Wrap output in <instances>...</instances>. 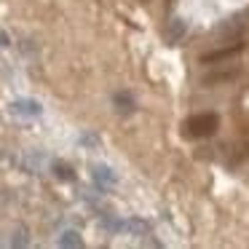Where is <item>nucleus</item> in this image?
Segmentation results:
<instances>
[{
  "label": "nucleus",
  "mask_w": 249,
  "mask_h": 249,
  "mask_svg": "<svg viewBox=\"0 0 249 249\" xmlns=\"http://www.w3.org/2000/svg\"><path fill=\"white\" fill-rule=\"evenodd\" d=\"M217 129H220V118H217L214 113H198V115H193V118H188V124H185L188 137H196V140L212 137Z\"/></svg>",
  "instance_id": "1"
},
{
  "label": "nucleus",
  "mask_w": 249,
  "mask_h": 249,
  "mask_svg": "<svg viewBox=\"0 0 249 249\" xmlns=\"http://www.w3.org/2000/svg\"><path fill=\"white\" fill-rule=\"evenodd\" d=\"M244 51V40H233V46H225V49H217L212 51V54H204L201 56V65H217V62H228L233 59V56H238Z\"/></svg>",
  "instance_id": "2"
},
{
  "label": "nucleus",
  "mask_w": 249,
  "mask_h": 249,
  "mask_svg": "<svg viewBox=\"0 0 249 249\" xmlns=\"http://www.w3.org/2000/svg\"><path fill=\"white\" fill-rule=\"evenodd\" d=\"M247 30V22H244V17H236V19H231V22H225V24H220L217 27V38H241V33Z\"/></svg>",
  "instance_id": "3"
},
{
  "label": "nucleus",
  "mask_w": 249,
  "mask_h": 249,
  "mask_svg": "<svg viewBox=\"0 0 249 249\" xmlns=\"http://www.w3.org/2000/svg\"><path fill=\"white\" fill-rule=\"evenodd\" d=\"M185 33H188V22H185V19H174V22L169 24V40H172V43H179V40L185 38Z\"/></svg>",
  "instance_id": "4"
},
{
  "label": "nucleus",
  "mask_w": 249,
  "mask_h": 249,
  "mask_svg": "<svg viewBox=\"0 0 249 249\" xmlns=\"http://www.w3.org/2000/svg\"><path fill=\"white\" fill-rule=\"evenodd\" d=\"M238 75V70H222V72H214V75H206L204 78V86H214V83H228V81H233V78Z\"/></svg>",
  "instance_id": "5"
},
{
  "label": "nucleus",
  "mask_w": 249,
  "mask_h": 249,
  "mask_svg": "<svg viewBox=\"0 0 249 249\" xmlns=\"http://www.w3.org/2000/svg\"><path fill=\"white\" fill-rule=\"evenodd\" d=\"M14 113H22V115H40V105L38 102H17L11 105Z\"/></svg>",
  "instance_id": "6"
},
{
  "label": "nucleus",
  "mask_w": 249,
  "mask_h": 249,
  "mask_svg": "<svg viewBox=\"0 0 249 249\" xmlns=\"http://www.w3.org/2000/svg\"><path fill=\"white\" fill-rule=\"evenodd\" d=\"M115 105H118V110H124V113H129V110H131V102H129L126 94H118V97H115Z\"/></svg>",
  "instance_id": "7"
},
{
  "label": "nucleus",
  "mask_w": 249,
  "mask_h": 249,
  "mask_svg": "<svg viewBox=\"0 0 249 249\" xmlns=\"http://www.w3.org/2000/svg\"><path fill=\"white\" fill-rule=\"evenodd\" d=\"M62 244H72V247H81V238H78V233H65V238H62Z\"/></svg>",
  "instance_id": "8"
}]
</instances>
